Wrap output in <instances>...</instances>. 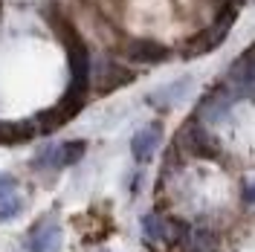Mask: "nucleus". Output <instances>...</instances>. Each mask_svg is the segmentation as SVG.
<instances>
[{
    "label": "nucleus",
    "instance_id": "nucleus-1",
    "mask_svg": "<svg viewBox=\"0 0 255 252\" xmlns=\"http://www.w3.org/2000/svg\"><path fill=\"white\" fill-rule=\"evenodd\" d=\"M238 3H229L226 9H223V15L209 26L206 32H200L197 38H191L189 47L183 49V55L186 58H197V55H206V52H212L215 47H221L223 38L229 35V29H232V23H235V15H238Z\"/></svg>",
    "mask_w": 255,
    "mask_h": 252
},
{
    "label": "nucleus",
    "instance_id": "nucleus-2",
    "mask_svg": "<svg viewBox=\"0 0 255 252\" xmlns=\"http://www.w3.org/2000/svg\"><path fill=\"white\" fill-rule=\"evenodd\" d=\"M177 145L186 154H191V157H203V159L221 157V142H218V136L203 122H197V119H191V122L183 125L180 136H177Z\"/></svg>",
    "mask_w": 255,
    "mask_h": 252
},
{
    "label": "nucleus",
    "instance_id": "nucleus-3",
    "mask_svg": "<svg viewBox=\"0 0 255 252\" xmlns=\"http://www.w3.org/2000/svg\"><path fill=\"white\" fill-rule=\"evenodd\" d=\"M253 49H247L244 55H241V61L232 64V70H229V79L223 81V87L229 90V96L241 102V99H250L253 96V84H255V76H253Z\"/></svg>",
    "mask_w": 255,
    "mask_h": 252
},
{
    "label": "nucleus",
    "instance_id": "nucleus-4",
    "mask_svg": "<svg viewBox=\"0 0 255 252\" xmlns=\"http://www.w3.org/2000/svg\"><path fill=\"white\" fill-rule=\"evenodd\" d=\"M64 244V232L58 221L52 218H44L32 226V232L26 235V250L29 252H61Z\"/></svg>",
    "mask_w": 255,
    "mask_h": 252
},
{
    "label": "nucleus",
    "instance_id": "nucleus-5",
    "mask_svg": "<svg viewBox=\"0 0 255 252\" xmlns=\"http://www.w3.org/2000/svg\"><path fill=\"white\" fill-rule=\"evenodd\" d=\"M232 105H235V99L229 96L226 87H218V90H212V93L200 102V108H197V122H203V125H218L223 122L229 111H232Z\"/></svg>",
    "mask_w": 255,
    "mask_h": 252
},
{
    "label": "nucleus",
    "instance_id": "nucleus-6",
    "mask_svg": "<svg viewBox=\"0 0 255 252\" xmlns=\"http://www.w3.org/2000/svg\"><path fill=\"white\" fill-rule=\"evenodd\" d=\"M142 232L148 241H162V244H177L180 238L186 235V226L177 221H165V218H159L157 212H151V215H145L142 218Z\"/></svg>",
    "mask_w": 255,
    "mask_h": 252
},
{
    "label": "nucleus",
    "instance_id": "nucleus-7",
    "mask_svg": "<svg viewBox=\"0 0 255 252\" xmlns=\"http://www.w3.org/2000/svg\"><path fill=\"white\" fill-rule=\"evenodd\" d=\"M70 70H73V84L70 90L79 96H87V87H90V55L87 49L76 41V47H70Z\"/></svg>",
    "mask_w": 255,
    "mask_h": 252
},
{
    "label": "nucleus",
    "instance_id": "nucleus-8",
    "mask_svg": "<svg viewBox=\"0 0 255 252\" xmlns=\"http://www.w3.org/2000/svg\"><path fill=\"white\" fill-rule=\"evenodd\" d=\"M159 142H162V127L159 125H148V127H142V130H136L133 139H130L133 159H136V162H148V159L157 154Z\"/></svg>",
    "mask_w": 255,
    "mask_h": 252
},
{
    "label": "nucleus",
    "instance_id": "nucleus-9",
    "mask_svg": "<svg viewBox=\"0 0 255 252\" xmlns=\"http://www.w3.org/2000/svg\"><path fill=\"white\" fill-rule=\"evenodd\" d=\"M125 58L133 64H159L168 58V47H162V44L151 41V38H142V41H133L125 49Z\"/></svg>",
    "mask_w": 255,
    "mask_h": 252
},
{
    "label": "nucleus",
    "instance_id": "nucleus-10",
    "mask_svg": "<svg viewBox=\"0 0 255 252\" xmlns=\"http://www.w3.org/2000/svg\"><path fill=\"white\" fill-rule=\"evenodd\" d=\"M191 84H194L191 79H180V81H174V84H168V87H162V90H157V93L148 96V105H154V108H159V111H168V108L180 105V102H183V99L189 96Z\"/></svg>",
    "mask_w": 255,
    "mask_h": 252
},
{
    "label": "nucleus",
    "instance_id": "nucleus-11",
    "mask_svg": "<svg viewBox=\"0 0 255 252\" xmlns=\"http://www.w3.org/2000/svg\"><path fill=\"white\" fill-rule=\"evenodd\" d=\"M128 81H133V73L122 70L119 64H113V61H105L102 64V73H99V93L105 96L111 90H116V87L128 84Z\"/></svg>",
    "mask_w": 255,
    "mask_h": 252
},
{
    "label": "nucleus",
    "instance_id": "nucleus-12",
    "mask_svg": "<svg viewBox=\"0 0 255 252\" xmlns=\"http://www.w3.org/2000/svg\"><path fill=\"white\" fill-rule=\"evenodd\" d=\"M35 133H38L35 122H0V145L29 142Z\"/></svg>",
    "mask_w": 255,
    "mask_h": 252
},
{
    "label": "nucleus",
    "instance_id": "nucleus-13",
    "mask_svg": "<svg viewBox=\"0 0 255 252\" xmlns=\"http://www.w3.org/2000/svg\"><path fill=\"white\" fill-rule=\"evenodd\" d=\"M20 212H23V197L17 194V189L3 191V194H0V223L17 218Z\"/></svg>",
    "mask_w": 255,
    "mask_h": 252
},
{
    "label": "nucleus",
    "instance_id": "nucleus-14",
    "mask_svg": "<svg viewBox=\"0 0 255 252\" xmlns=\"http://www.w3.org/2000/svg\"><path fill=\"white\" fill-rule=\"evenodd\" d=\"M87 151V142L84 139H73V142H61L58 145V159H61V168L64 165H76Z\"/></svg>",
    "mask_w": 255,
    "mask_h": 252
},
{
    "label": "nucleus",
    "instance_id": "nucleus-15",
    "mask_svg": "<svg viewBox=\"0 0 255 252\" xmlns=\"http://www.w3.org/2000/svg\"><path fill=\"white\" fill-rule=\"evenodd\" d=\"M12 189H17V180L12 174H0V194L3 191H12Z\"/></svg>",
    "mask_w": 255,
    "mask_h": 252
},
{
    "label": "nucleus",
    "instance_id": "nucleus-16",
    "mask_svg": "<svg viewBox=\"0 0 255 252\" xmlns=\"http://www.w3.org/2000/svg\"><path fill=\"white\" fill-rule=\"evenodd\" d=\"M244 203H247V206L253 203V186H250V183L244 186Z\"/></svg>",
    "mask_w": 255,
    "mask_h": 252
}]
</instances>
